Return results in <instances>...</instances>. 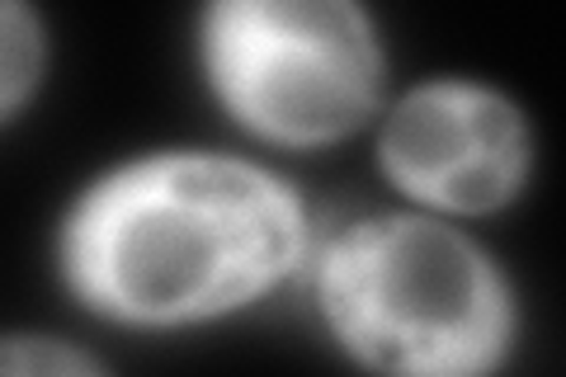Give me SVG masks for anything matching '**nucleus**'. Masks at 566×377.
Masks as SVG:
<instances>
[{"instance_id": "nucleus-3", "label": "nucleus", "mask_w": 566, "mask_h": 377, "mask_svg": "<svg viewBox=\"0 0 566 377\" xmlns=\"http://www.w3.org/2000/svg\"><path fill=\"white\" fill-rule=\"evenodd\" d=\"M208 66L264 137L326 142L368 114L382 62L345 0H232L208 14Z\"/></svg>"}, {"instance_id": "nucleus-4", "label": "nucleus", "mask_w": 566, "mask_h": 377, "mask_svg": "<svg viewBox=\"0 0 566 377\" xmlns=\"http://www.w3.org/2000/svg\"><path fill=\"white\" fill-rule=\"evenodd\" d=\"M382 160L416 199L482 212L520 185L528 137L501 95L463 81L420 85L382 133Z\"/></svg>"}, {"instance_id": "nucleus-1", "label": "nucleus", "mask_w": 566, "mask_h": 377, "mask_svg": "<svg viewBox=\"0 0 566 377\" xmlns=\"http://www.w3.org/2000/svg\"><path fill=\"white\" fill-rule=\"evenodd\" d=\"M303 241V208L274 175L222 156H151L81 199L66 269L123 321H189L264 293Z\"/></svg>"}, {"instance_id": "nucleus-6", "label": "nucleus", "mask_w": 566, "mask_h": 377, "mask_svg": "<svg viewBox=\"0 0 566 377\" xmlns=\"http://www.w3.org/2000/svg\"><path fill=\"white\" fill-rule=\"evenodd\" d=\"M0 377H104L81 349L52 339H6L0 345Z\"/></svg>"}, {"instance_id": "nucleus-5", "label": "nucleus", "mask_w": 566, "mask_h": 377, "mask_svg": "<svg viewBox=\"0 0 566 377\" xmlns=\"http://www.w3.org/2000/svg\"><path fill=\"white\" fill-rule=\"evenodd\" d=\"M39 57H43L39 20L24 6L0 0V114H10L29 95L33 76H39Z\"/></svg>"}, {"instance_id": "nucleus-2", "label": "nucleus", "mask_w": 566, "mask_h": 377, "mask_svg": "<svg viewBox=\"0 0 566 377\" xmlns=\"http://www.w3.org/2000/svg\"><path fill=\"white\" fill-rule=\"evenodd\" d=\"M316 289L340 339L387 377H482L510 339L501 274L439 222H354L326 245Z\"/></svg>"}]
</instances>
